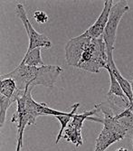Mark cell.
Masks as SVG:
<instances>
[{"instance_id":"cell-6","label":"cell","mask_w":133,"mask_h":151,"mask_svg":"<svg viewBox=\"0 0 133 151\" xmlns=\"http://www.w3.org/2000/svg\"><path fill=\"white\" fill-rule=\"evenodd\" d=\"M24 113L29 119V126L35 124L36 119L39 116H59L64 115L66 112L59 111L49 108L45 103H38L32 97V90H29L25 95Z\"/></svg>"},{"instance_id":"cell-12","label":"cell","mask_w":133,"mask_h":151,"mask_svg":"<svg viewBox=\"0 0 133 151\" xmlns=\"http://www.w3.org/2000/svg\"><path fill=\"white\" fill-rule=\"evenodd\" d=\"M17 91V87L16 81L11 78H2L1 83H0V95L6 96V97L12 100L14 97L16 91Z\"/></svg>"},{"instance_id":"cell-14","label":"cell","mask_w":133,"mask_h":151,"mask_svg":"<svg viewBox=\"0 0 133 151\" xmlns=\"http://www.w3.org/2000/svg\"><path fill=\"white\" fill-rule=\"evenodd\" d=\"M115 119L129 131H133V113L129 108L117 115Z\"/></svg>"},{"instance_id":"cell-5","label":"cell","mask_w":133,"mask_h":151,"mask_svg":"<svg viewBox=\"0 0 133 151\" xmlns=\"http://www.w3.org/2000/svg\"><path fill=\"white\" fill-rule=\"evenodd\" d=\"M97 114V109L93 108L91 111H85L81 114L75 113L72 121L66 127L63 133V139L73 144L76 147L83 145V136L82 129L84 121L91 116H94Z\"/></svg>"},{"instance_id":"cell-7","label":"cell","mask_w":133,"mask_h":151,"mask_svg":"<svg viewBox=\"0 0 133 151\" xmlns=\"http://www.w3.org/2000/svg\"><path fill=\"white\" fill-rule=\"evenodd\" d=\"M25 92L22 97L18 98L17 101V111L11 118L12 123H17V148L16 151H21L23 147V136L26 126H29V120L24 113L25 106Z\"/></svg>"},{"instance_id":"cell-4","label":"cell","mask_w":133,"mask_h":151,"mask_svg":"<svg viewBox=\"0 0 133 151\" xmlns=\"http://www.w3.org/2000/svg\"><path fill=\"white\" fill-rule=\"evenodd\" d=\"M16 14L17 17L22 21L24 29L26 31V34L29 38V45L27 51H32L35 48H51L52 47V41L45 36V35H42L38 33L31 24L28 17L26 15V11L22 4H17L16 6Z\"/></svg>"},{"instance_id":"cell-18","label":"cell","mask_w":133,"mask_h":151,"mask_svg":"<svg viewBox=\"0 0 133 151\" xmlns=\"http://www.w3.org/2000/svg\"><path fill=\"white\" fill-rule=\"evenodd\" d=\"M129 109H130V111H132V113H133V104H132V105H130V106L129 107Z\"/></svg>"},{"instance_id":"cell-3","label":"cell","mask_w":133,"mask_h":151,"mask_svg":"<svg viewBox=\"0 0 133 151\" xmlns=\"http://www.w3.org/2000/svg\"><path fill=\"white\" fill-rule=\"evenodd\" d=\"M129 6L128 1L121 0V1L116 2L110 11L108 23L106 24L104 33L102 35V38L106 45V53H107V55H112L113 50L115 48V41L117 37L119 24L123 16L127 12H129Z\"/></svg>"},{"instance_id":"cell-9","label":"cell","mask_w":133,"mask_h":151,"mask_svg":"<svg viewBox=\"0 0 133 151\" xmlns=\"http://www.w3.org/2000/svg\"><path fill=\"white\" fill-rule=\"evenodd\" d=\"M108 58V67L111 70V72L113 73L114 76L116 77L117 81H119V85H121L124 94L126 95V97L128 98L129 101V106L133 104V91H132V86H131V82H129L127 79H125L121 72L119 71L118 67L115 64V62L113 60L112 55H107Z\"/></svg>"},{"instance_id":"cell-1","label":"cell","mask_w":133,"mask_h":151,"mask_svg":"<svg viewBox=\"0 0 133 151\" xmlns=\"http://www.w3.org/2000/svg\"><path fill=\"white\" fill-rule=\"evenodd\" d=\"M64 50L66 63L76 69L93 73L101 69L107 70L108 58L102 36L91 38L85 31L70 39Z\"/></svg>"},{"instance_id":"cell-10","label":"cell","mask_w":133,"mask_h":151,"mask_svg":"<svg viewBox=\"0 0 133 151\" xmlns=\"http://www.w3.org/2000/svg\"><path fill=\"white\" fill-rule=\"evenodd\" d=\"M80 106V103H75L73 104L72 107H71V111L70 112H66V114L64 115H59V116H56L55 118L59 120L60 124H61V129H60V131H59V134L56 138V140H55V144H58L60 139H63V133L64 131V129H66V127L68 126L69 123L72 121L74 114L76 113L77 109Z\"/></svg>"},{"instance_id":"cell-13","label":"cell","mask_w":133,"mask_h":151,"mask_svg":"<svg viewBox=\"0 0 133 151\" xmlns=\"http://www.w3.org/2000/svg\"><path fill=\"white\" fill-rule=\"evenodd\" d=\"M107 71L110 74V79H111V86H110V91L107 94V96H110V95H114V96H117V97H119L121 98L125 101H128V98L126 97V95L124 94L121 85H119V81H117L116 77L114 76L113 73L111 72V70L110 69L109 67H107Z\"/></svg>"},{"instance_id":"cell-8","label":"cell","mask_w":133,"mask_h":151,"mask_svg":"<svg viewBox=\"0 0 133 151\" xmlns=\"http://www.w3.org/2000/svg\"><path fill=\"white\" fill-rule=\"evenodd\" d=\"M113 1L112 0H106L104 2V6L103 9L101 13L100 17L97 18L95 23L91 25L89 28L86 30L87 34L91 37V38H100L102 36L106 24L108 23L109 19V15L110 11L113 6Z\"/></svg>"},{"instance_id":"cell-15","label":"cell","mask_w":133,"mask_h":151,"mask_svg":"<svg viewBox=\"0 0 133 151\" xmlns=\"http://www.w3.org/2000/svg\"><path fill=\"white\" fill-rule=\"evenodd\" d=\"M13 103H14V101L11 99L6 97V96L0 95V128L1 129L5 124L7 109Z\"/></svg>"},{"instance_id":"cell-16","label":"cell","mask_w":133,"mask_h":151,"mask_svg":"<svg viewBox=\"0 0 133 151\" xmlns=\"http://www.w3.org/2000/svg\"><path fill=\"white\" fill-rule=\"evenodd\" d=\"M34 18L38 24H45L49 20V17L45 11L37 10L34 13Z\"/></svg>"},{"instance_id":"cell-2","label":"cell","mask_w":133,"mask_h":151,"mask_svg":"<svg viewBox=\"0 0 133 151\" xmlns=\"http://www.w3.org/2000/svg\"><path fill=\"white\" fill-rule=\"evenodd\" d=\"M87 119L101 123L103 126L96 139L94 151H106L113 143L122 140L129 133L113 116H100L96 114L89 117Z\"/></svg>"},{"instance_id":"cell-17","label":"cell","mask_w":133,"mask_h":151,"mask_svg":"<svg viewBox=\"0 0 133 151\" xmlns=\"http://www.w3.org/2000/svg\"><path fill=\"white\" fill-rule=\"evenodd\" d=\"M115 151H129V150L127 148H125V147H119V148L116 149Z\"/></svg>"},{"instance_id":"cell-19","label":"cell","mask_w":133,"mask_h":151,"mask_svg":"<svg viewBox=\"0 0 133 151\" xmlns=\"http://www.w3.org/2000/svg\"><path fill=\"white\" fill-rule=\"evenodd\" d=\"M131 86H132V91H133V80H132V81H131Z\"/></svg>"},{"instance_id":"cell-11","label":"cell","mask_w":133,"mask_h":151,"mask_svg":"<svg viewBox=\"0 0 133 151\" xmlns=\"http://www.w3.org/2000/svg\"><path fill=\"white\" fill-rule=\"evenodd\" d=\"M22 62L28 66L40 67L45 65L41 56V48H35L32 51H26Z\"/></svg>"},{"instance_id":"cell-20","label":"cell","mask_w":133,"mask_h":151,"mask_svg":"<svg viewBox=\"0 0 133 151\" xmlns=\"http://www.w3.org/2000/svg\"><path fill=\"white\" fill-rule=\"evenodd\" d=\"M132 147H133V137H132Z\"/></svg>"}]
</instances>
